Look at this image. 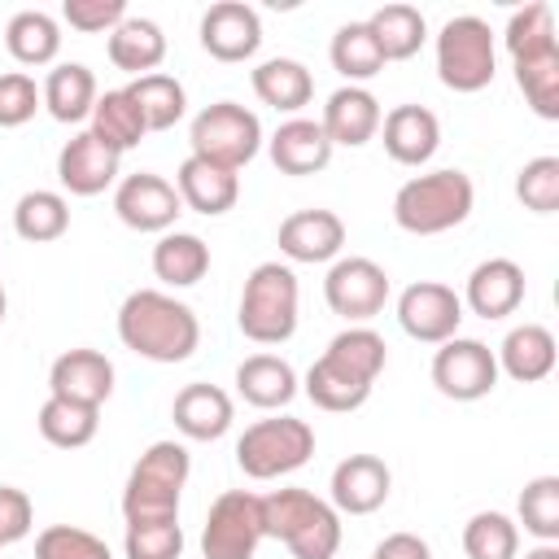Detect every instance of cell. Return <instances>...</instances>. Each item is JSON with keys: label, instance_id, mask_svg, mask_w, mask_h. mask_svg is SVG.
<instances>
[{"label": "cell", "instance_id": "3957f363", "mask_svg": "<svg viewBox=\"0 0 559 559\" xmlns=\"http://www.w3.org/2000/svg\"><path fill=\"white\" fill-rule=\"evenodd\" d=\"M472 205H476L472 179L454 166H441V170L406 179L393 192V223L411 236H441V231H454L459 223H467Z\"/></svg>", "mask_w": 559, "mask_h": 559}, {"label": "cell", "instance_id": "ffe728a7", "mask_svg": "<svg viewBox=\"0 0 559 559\" xmlns=\"http://www.w3.org/2000/svg\"><path fill=\"white\" fill-rule=\"evenodd\" d=\"M524 301V266L511 258H485L472 266L463 288V310L480 319H507Z\"/></svg>", "mask_w": 559, "mask_h": 559}, {"label": "cell", "instance_id": "c3c4849f", "mask_svg": "<svg viewBox=\"0 0 559 559\" xmlns=\"http://www.w3.org/2000/svg\"><path fill=\"white\" fill-rule=\"evenodd\" d=\"M61 17L70 22V31H83V35H109L122 17H127V0H66L61 4Z\"/></svg>", "mask_w": 559, "mask_h": 559}, {"label": "cell", "instance_id": "cb8c5ba5", "mask_svg": "<svg viewBox=\"0 0 559 559\" xmlns=\"http://www.w3.org/2000/svg\"><path fill=\"white\" fill-rule=\"evenodd\" d=\"M170 419L175 428L188 437V441H218L227 437L231 419H236V406L231 397L218 389V384H205V380H192L175 393L170 402Z\"/></svg>", "mask_w": 559, "mask_h": 559}, {"label": "cell", "instance_id": "e0dca14e", "mask_svg": "<svg viewBox=\"0 0 559 559\" xmlns=\"http://www.w3.org/2000/svg\"><path fill=\"white\" fill-rule=\"evenodd\" d=\"M114 393V362L100 354V349H66L52 358L48 367V397H66V402H79V406H105Z\"/></svg>", "mask_w": 559, "mask_h": 559}, {"label": "cell", "instance_id": "d6a6232c", "mask_svg": "<svg viewBox=\"0 0 559 559\" xmlns=\"http://www.w3.org/2000/svg\"><path fill=\"white\" fill-rule=\"evenodd\" d=\"M210 271V245L197 231H162L153 245V275L166 288H192Z\"/></svg>", "mask_w": 559, "mask_h": 559}, {"label": "cell", "instance_id": "7bdbcfd3", "mask_svg": "<svg viewBox=\"0 0 559 559\" xmlns=\"http://www.w3.org/2000/svg\"><path fill=\"white\" fill-rule=\"evenodd\" d=\"M520 524L537 542H559V476H533L520 489Z\"/></svg>", "mask_w": 559, "mask_h": 559}, {"label": "cell", "instance_id": "ac0fdd59", "mask_svg": "<svg viewBox=\"0 0 559 559\" xmlns=\"http://www.w3.org/2000/svg\"><path fill=\"white\" fill-rule=\"evenodd\" d=\"M275 245L288 262H336L345 249V223L332 210H297L280 223Z\"/></svg>", "mask_w": 559, "mask_h": 559}, {"label": "cell", "instance_id": "60d3db41", "mask_svg": "<svg viewBox=\"0 0 559 559\" xmlns=\"http://www.w3.org/2000/svg\"><path fill=\"white\" fill-rule=\"evenodd\" d=\"M467 559H520V524L502 511H476L463 524Z\"/></svg>", "mask_w": 559, "mask_h": 559}, {"label": "cell", "instance_id": "5bb4252c", "mask_svg": "<svg viewBox=\"0 0 559 559\" xmlns=\"http://www.w3.org/2000/svg\"><path fill=\"white\" fill-rule=\"evenodd\" d=\"M201 48L214 61H249L262 48V17L245 0H218L201 13Z\"/></svg>", "mask_w": 559, "mask_h": 559}, {"label": "cell", "instance_id": "30bf717a", "mask_svg": "<svg viewBox=\"0 0 559 559\" xmlns=\"http://www.w3.org/2000/svg\"><path fill=\"white\" fill-rule=\"evenodd\" d=\"M498 376H502L498 358H493V349L485 341L450 336L432 354V384L450 402H480V397H489Z\"/></svg>", "mask_w": 559, "mask_h": 559}, {"label": "cell", "instance_id": "8d00e7d4", "mask_svg": "<svg viewBox=\"0 0 559 559\" xmlns=\"http://www.w3.org/2000/svg\"><path fill=\"white\" fill-rule=\"evenodd\" d=\"M127 92H131V100L140 105L148 131H170V127L183 118V109H188L183 83H179L175 74H162V70H153V74H144V79H131Z\"/></svg>", "mask_w": 559, "mask_h": 559}, {"label": "cell", "instance_id": "8fae6325", "mask_svg": "<svg viewBox=\"0 0 559 559\" xmlns=\"http://www.w3.org/2000/svg\"><path fill=\"white\" fill-rule=\"evenodd\" d=\"M323 301L345 323H367L389 301V271L371 258H336L323 275Z\"/></svg>", "mask_w": 559, "mask_h": 559}, {"label": "cell", "instance_id": "8992f818", "mask_svg": "<svg viewBox=\"0 0 559 559\" xmlns=\"http://www.w3.org/2000/svg\"><path fill=\"white\" fill-rule=\"evenodd\" d=\"M498 74V44L485 17L459 13L437 31V79L450 92H485Z\"/></svg>", "mask_w": 559, "mask_h": 559}, {"label": "cell", "instance_id": "277c9868", "mask_svg": "<svg viewBox=\"0 0 559 559\" xmlns=\"http://www.w3.org/2000/svg\"><path fill=\"white\" fill-rule=\"evenodd\" d=\"M192 472V454L183 441H153L122 485V515L131 520H179V498Z\"/></svg>", "mask_w": 559, "mask_h": 559}, {"label": "cell", "instance_id": "603a6c76", "mask_svg": "<svg viewBox=\"0 0 559 559\" xmlns=\"http://www.w3.org/2000/svg\"><path fill=\"white\" fill-rule=\"evenodd\" d=\"M266 153H271V166L280 175L301 179V175H314V170H323L332 162V140L323 135L319 118H301L297 114V118L275 127V135L266 140Z\"/></svg>", "mask_w": 559, "mask_h": 559}, {"label": "cell", "instance_id": "4316f807", "mask_svg": "<svg viewBox=\"0 0 559 559\" xmlns=\"http://www.w3.org/2000/svg\"><path fill=\"white\" fill-rule=\"evenodd\" d=\"M105 52H109V61H114L118 70L144 79V74H153V70L166 61V35H162V26H157L153 17H131V13H127V17L109 31Z\"/></svg>", "mask_w": 559, "mask_h": 559}, {"label": "cell", "instance_id": "bcb514c9", "mask_svg": "<svg viewBox=\"0 0 559 559\" xmlns=\"http://www.w3.org/2000/svg\"><path fill=\"white\" fill-rule=\"evenodd\" d=\"M35 559H114L109 546L79 524H48L35 537Z\"/></svg>", "mask_w": 559, "mask_h": 559}, {"label": "cell", "instance_id": "74e56055", "mask_svg": "<svg viewBox=\"0 0 559 559\" xmlns=\"http://www.w3.org/2000/svg\"><path fill=\"white\" fill-rule=\"evenodd\" d=\"M39 437L57 450H79L96 437L100 428V411L96 406H79V402H66V397H48L39 406Z\"/></svg>", "mask_w": 559, "mask_h": 559}, {"label": "cell", "instance_id": "f907efd6", "mask_svg": "<svg viewBox=\"0 0 559 559\" xmlns=\"http://www.w3.org/2000/svg\"><path fill=\"white\" fill-rule=\"evenodd\" d=\"M371 559H432V550H428V542L419 533H389L371 550Z\"/></svg>", "mask_w": 559, "mask_h": 559}, {"label": "cell", "instance_id": "f546056e", "mask_svg": "<svg viewBox=\"0 0 559 559\" xmlns=\"http://www.w3.org/2000/svg\"><path fill=\"white\" fill-rule=\"evenodd\" d=\"M306 397L319 406V411H332V415H345V411H358L367 397H371V380H362V376H354L349 367H341V362H332L328 354H319L314 362H310V371H306Z\"/></svg>", "mask_w": 559, "mask_h": 559}, {"label": "cell", "instance_id": "d6986e66", "mask_svg": "<svg viewBox=\"0 0 559 559\" xmlns=\"http://www.w3.org/2000/svg\"><path fill=\"white\" fill-rule=\"evenodd\" d=\"M376 135L384 140V153L397 166H424L441 148V122H437V114L428 105H393L380 118Z\"/></svg>", "mask_w": 559, "mask_h": 559}, {"label": "cell", "instance_id": "f35d334b", "mask_svg": "<svg viewBox=\"0 0 559 559\" xmlns=\"http://www.w3.org/2000/svg\"><path fill=\"white\" fill-rule=\"evenodd\" d=\"M502 44L511 52V61H528V57H542V52H555L559 39H555V9L533 0L524 9H515L507 17V31H502Z\"/></svg>", "mask_w": 559, "mask_h": 559}, {"label": "cell", "instance_id": "ee69618b", "mask_svg": "<svg viewBox=\"0 0 559 559\" xmlns=\"http://www.w3.org/2000/svg\"><path fill=\"white\" fill-rule=\"evenodd\" d=\"M127 559H179L183 555V528L179 520H131L122 533Z\"/></svg>", "mask_w": 559, "mask_h": 559}, {"label": "cell", "instance_id": "2e32d148", "mask_svg": "<svg viewBox=\"0 0 559 559\" xmlns=\"http://www.w3.org/2000/svg\"><path fill=\"white\" fill-rule=\"evenodd\" d=\"M118 166L122 153L100 144L92 131H74L57 153V179L70 197H100L105 188L118 183Z\"/></svg>", "mask_w": 559, "mask_h": 559}, {"label": "cell", "instance_id": "7a4b0ae2", "mask_svg": "<svg viewBox=\"0 0 559 559\" xmlns=\"http://www.w3.org/2000/svg\"><path fill=\"white\" fill-rule=\"evenodd\" d=\"M262 533L284 542L293 559H332L341 550V511L310 489H271L262 498Z\"/></svg>", "mask_w": 559, "mask_h": 559}, {"label": "cell", "instance_id": "1f68e13d", "mask_svg": "<svg viewBox=\"0 0 559 559\" xmlns=\"http://www.w3.org/2000/svg\"><path fill=\"white\" fill-rule=\"evenodd\" d=\"M87 131H92L100 144H109L114 153H127V148H135V144L148 135L144 114H140V105L131 100L127 87H114V92H100V96H96L92 118H87Z\"/></svg>", "mask_w": 559, "mask_h": 559}, {"label": "cell", "instance_id": "7dc6e473", "mask_svg": "<svg viewBox=\"0 0 559 559\" xmlns=\"http://www.w3.org/2000/svg\"><path fill=\"white\" fill-rule=\"evenodd\" d=\"M39 105H44V96H39V87L26 70H4L0 74V127L31 122Z\"/></svg>", "mask_w": 559, "mask_h": 559}, {"label": "cell", "instance_id": "83f0119b", "mask_svg": "<svg viewBox=\"0 0 559 559\" xmlns=\"http://www.w3.org/2000/svg\"><path fill=\"white\" fill-rule=\"evenodd\" d=\"M249 83H253V92H258L262 105H271L280 114H293V118L314 96V74L297 57H266L262 66H253Z\"/></svg>", "mask_w": 559, "mask_h": 559}, {"label": "cell", "instance_id": "f1b7e54d", "mask_svg": "<svg viewBox=\"0 0 559 559\" xmlns=\"http://www.w3.org/2000/svg\"><path fill=\"white\" fill-rule=\"evenodd\" d=\"M44 109L57 118V122H83L92 118V105H96V74L83 66V61H57L48 74H44Z\"/></svg>", "mask_w": 559, "mask_h": 559}, {"label": "cell", "instance_id": "44dd1931", "mask_svg": "<svg viewBox=\"0 0 559 559\" xmlns=\"http://www.w3.org/2000/svg\"><path fill=\"white\" fill-rule=\"evenodd\" d=\"M380 118H384V109H380V100L371 96V87L345 83V87H336V92L328 96L319 127H323V135L332 140V148H336V144H341V148H362L367 140H376Z\"/></svg>", "mask_w": 559, "mask_h": 559}, {"label": "cell", "instance_id": "5b68a950", "mask_svg": "<svg viewBox=\"0 0 559 559\" xmlns=\"http://www.w3.org/2000/svg\"><path fill=\"white\" fill-rule=\"evenodd\" d=\"M297 271L288 262H258L240 288L236 323L253 345H284L297 332Z\"/></svg>", "mask_w": 559, "mask_h": 559}, {"label": "cell", "instance_id": "9c48e42d", "mask_svg": "<svg viewBox=\"0 0 559 559\" xmlns=\"http://www.w3.org/2000/svg\"><path fill=\"white\" fill-rule=\"evenodd\" d=\"M262 498L249 489H227L210 502L205 528H201V555L205 559H253L262 546Z\"/></svg>", "mask_w": 559, "mask_h": 559}, {"label": "cell", "instance_id": "681fc988", "mask_svg": "<svg viewBox=\"0 0 559 559\" xmlns=\"http://www.w3.org/2000/svg\"><path fill=\"white\" fill-rule=\"evenodd\" d=\"M31 524H35V507H31L26 489L0 485V550L13 546V542H22L31 533Z\"/></svg>", "mask_w": 559, "mask_h": 559}, {"label": "cell", "instance_id": "d590c367", "mask_svg": "<svg viewBox=\"0 0 559 559\" xmlns=\"http://www.w3.org/2000/svg\"><path fill=\"white\" fill-rule=\"evenodd\" d=\"M328 61H332V70H336L345 83H358V87L384 70L380 44H376V35H371L367 22H345V26H336V35H332V44H328Z\"/></svg>", "mask_w": 559, "mask_h": 559}, {"label": "cell", "instance_id": "4fadbf2b", "mask_svg": "<svg viewBox=\"0 0 559 559\" xmlns=\"http://www.w3.org/2000/svg\"><path fill=\"white\" fill-rule=\"evenodd\" d=\"M114 214L131 231H157L162 236L183 214V201H179V192H175L170 179H162L153 170H135V175L118 179V188H114Z\"/></svg>", "mask_w": 559, "mask_h": 559}, {"label": "cell", "instance_id": "7c38bea8", "mask_svg": "<svg viewBox=\"0 0 559 559\" xmlns=\"http://www.w3.org/2000/svg\"><path fill=\"white\" fill-rule=\"evenodd\" d=\"M397 323L411 341H424V345H441L450 336H459V323H463V297L450 288V284H437V280H415L402 288L397 297Z\"/></svg>", "mask_w": 559, "mask_h": 559}, {"label": "cell", "instance_id": "f6af8a7d", "mask_svg": "<svg viewBox=\"0 0 559 559\" xmlns=\"http://www.w3.org/2000/svg\"><path fill=\"white\" fill-rule=\"evenodd\" d=\"M515 197L533 214H555L559 210V157L542 153V157L524 162L515 175Z\"/></svg>", "mask_w": 559, "mask_h": 559}, {"label": "cell", "instance_id": "7402d4cb", "mask_svg": "<svg viewBox=\"0 0 559 559\" xmlns=\"http://www.w3.org/2000/svg\"><path fill=\"white\" fill-rule=\"evenodd\" d=\"M175 192L183 201V210L192 214H205V218H218L236 205L240 197V175L227 170V166H214L205 157H183L179 170H175Z\"/></svg>", "mask_w": 559, "mask_h": 559}, {"label": "cell", "instance_id": "484cf974", "mask_svg": "<svg viewBox=\"0 0 559 559\" xmlns=\"http://www.w3.org/2000/svg\"><path fill=\"white\" fill-rule=\"evenodd\" d=\"M236 393L258 411H284L297 397V371L280 354H249L236 367Z\"/></svg>", "mask_w": 559, "mask_h": 559}, {"label": "cell", "instance_id": "836d02e7", "mask_svg": "<svg viewBox=\"0 0 559 559\" xmlns=\"http://www.w3.org/2000/svg\"><path fill=\"white\" fill-rule=\"evenodd\" d=\"M13 231L26 245H48L70 231V201L52 188H31L13 205Z\"/></svg>", "mask_w": 559, "mask_h": 559}, {"label": "cell", "instance_id": "b9f144b4", "mask_svg": "<svg viewBox=\"0 0 559 559\" xmlns=\"http://www.w3.org/2000/svg\"><path fill=\"white\" fill-rule=\"evenodd\" d=\"M515 66V87L524 92L528 109L546 122H559V48L528 57V61H511Z\"/></svg>", "mask_w": 559, "mask_h": 559}, {"label": "cell", "instance_id": "d4e9b609", "mask_svg": "<svg viewBox=\"0 0 559 559\" xmlns=\"http://www.w3.org/2000/svg\"><path fill=\"white\" fill-rule=\"evenodd\" d=\"M555 336H550V328H542V323H520V328H511L507 336H502V345H498V371H507L515 384H537V380H546L550 371H555Z\"/></svg>", "mask_w": 559, "mask_h": 559}, {"label": "cell", "instance_id": "9a60e30c", "mask_svg": "<svg viewBox=\"0 0 559 559\" xmlns=\"http://www.w3.org/2000/svg\"><path fill=\"white\" fill-rule=\"evenodd\" d=\"M389 489H393V472L380 454H349L332 467L328 502L341 515H371L389 502Z\"/></svg>", "mask_w": 559, "mask_h": 559}, {"label": "cell", "instance_id": "e575fe53", "mask_svg": "<svg viewBox=\"0 0 559 559\" xmlns=\"http://www.w3.org/2000/svg\"><path fill=\"white\" fill-rule=\"evenodd\" d=\"M367 26H371V35H376V44H380L384 66L415 57V52L424 48V39H428V22H424V13H419L415 4H380V9L367 17Z\"/></svg>", "mask_w": 559, "mask_h": 559}, {"label": "cell", "instance_id": "ba28073f", "mask_svg": "<svg viewBox=\"0 0 559 559\" xmlns=\"http://www.w3.org/2000/svg\"><path fill=\"white\" fill-rule=\"evenodd\" d=\"M188 144H192V157H205V162L240 175V166H249L262 148V122L253 109H245L236 100H214L192 118Z\"/></svg>", "mask_w": 559, "mask_h": 559}, {"label": "cell", "instance_id": "52a82bcc", "mask_svg": "<svg viewBox=\"0 0 559 559\" xmlns=\"http://www.w3.org/2000/svg\"><path fill=\"white\" fill-rule=\"evenodd\" d=\"M314 454V428L293 415H271L236 437V467L249 480H280L306 467Z\"/></svg>", "mask_w": 559, "mask_h": 559}, {"label": "cell", "instance_id": "4dcf8cb0", "mask_svg": "<svg viewBox=\"0 0 559 559\" xmlns=\"http://www.w3.org/2000/svg\"><path fill=\"white\" fill-rule=\"evenodd\" d=\"M4 48L17 66H52L61 52V26L44 9H17L4 26Z\"/></svg>", "mask_w": 559, "mask_h": 559}, {"label": "cell", "instance_id": "f5cc1de1", "mask_svg": "<svg viewBox=\"0 0 559 559\" xmlns=\"http://www.w3.org/2000/svg\"><path fill=\"white\" fill-rule=\"evenodd\" d=\"M4 314H9V293H4V284H0V323H4Z\"/></svg>", "mask_w": 559, "mask_h": 559}, {"label": "cell", "instance_id": "ab89813d", "mask_svg": "<svg viewBox=\"0 0 559 559\" xmlns=\"http://www.w3.org/2000/svg\"><path fill=\"white\" fill-rule=\"evenodd\" d=\"M332 362H341V367H349L354 376H362V380H380V371H384V362H389V345H384V336L376 332V328H367V323H349L345 332H336L332 341H328V349H323Z\"/></svg>", "mask_w": 559, "mask_h": 559}, {"label": "cell", "instance_id": "816d5d0a", "mask_svg": "<svg viewBox=\"0 0 559 559\" xmlns=\"http://www.w3.org/2000/svg\"><path fill=\"white\" fill-rule=\"evenodd\" d=\"M524 559H559V542H537L533 550H524Z\"/></svg>", "mask_w": 559, "mask_h": 559}, {"label": "cell", "instance_id": "6da1fadb", "mask_svg": "<svg viewBox=\"0 0 559 559\" xmlns=\"http://www.w3.org/2000/svg\"><path fill=\"white\" fill-rule=\"evenodd\" d=\"M118 341L148 362H183L201 345V323L188 301L162 288H135L118 306Z\"/></svg>", "mask_w": 559, "mask_h": 559}]
</instances>
